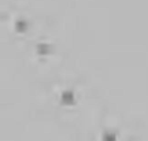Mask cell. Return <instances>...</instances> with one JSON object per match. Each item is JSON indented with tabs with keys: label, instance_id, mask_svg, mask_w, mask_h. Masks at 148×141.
<instances>
[{
	"label": "cell",
	"instance_id": "1",
	"mask_svg": "<svg viewBox=\"0 0 148 141\" xmlns=\"http://www.w3.org/2000/svg\"><path fill=\"white\" fill-rule=\"evenodd\" d=\"M62 101L64 104H73L74 103V96L71 92H64L63 96H62Z\"/></svg>",
	"mask_w": 148,
	"mask_h": 141
},
{
	"label": "cell",
	"instance_id": "2",
	"mask_svg": "<svg viewBox=\"0 0 148 141\" xmlns=\"http://www.w3.org/2000/svg\"><path fill=\"white\" fill-rule=\"evenodd\" d=\"M104 141H115V136L112 133H106L104 134Z\"/></svg>",
	"mask_w": 148,
	"mask_h": 141
},
{
	"label": "cell",
	"instance_id": "3",
	"mask_svg": "<svg viewBox=\"0 0 148 141\" xmlns=\"http://www.w3.org/2000/svg\"><path fill=\"white\" fill-rule=\"evenodd\" d=\"M38 51H40V53H48L49 48H48L47 45H40V47H38Z\"/></svg>",
	"mask_w": 148,
	"mask_h": 141
}]
</instances>
